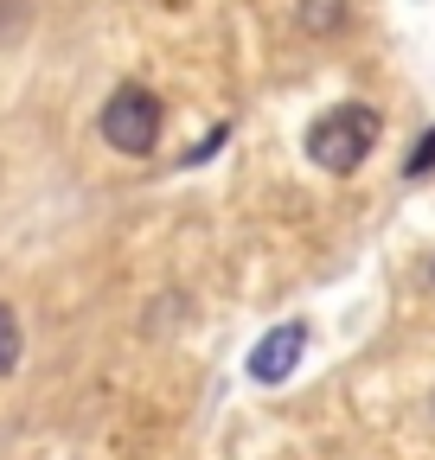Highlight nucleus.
I'll use <instances>...</instances> for the list:
<instances>
[{
	"label": "nucleus",
	"instance_id": "nucleus-1",
	"mask_svg": "<svg viewBox=\"0 0 435 460\" xmlns=\"http://www.w3.org/2000/svg\"><path fill=\"white\" fill-rule=\"evenodd\" d=\"M377 135H385V115H377L371 102H340V109H326L307 122V160L320 172H333V180H352V172L371 160Z\"/></svg>",
	"mask_w": 435,
	"mask_h": 460
},
{
	"label": "nucleus",
	"instance_id": "nucleus-2",
	"mask_svg": "<svg viewBox=\"0 0 435 460\" xmlns=\"http://www.w3.org/2000/svg\"><path fill=\"white\" fill-rule=\"evenodd\" d=\"M96 128H102V141L116 147V154L147 160V154H154V141H160V96H154L147 84H122L116 96L102 102Z\"/></svg>",
	"mask_w": 435,
	"mask_h": 460
},
{
	"label": "nucleus",
	"instance_id": "nucleus-3",
	"mask_svg": "<svg viewBox=\"0 0 435 460\" xmlns=\"http://www.w3.org/2000/svg\"><path fill=\"white\" fill-rule=\"evenodd\" d=\"M301 352H307V326H301V320L269 326V332L250 345V377H256V384H289L295 365H301Z\"/></svg>",
	"mask_w": 435,
	"mask_h": 460
},
{
	"label": "nucleus",
	"instance_id": "nucleus-4",
	"mask_svg": "<svg viewBox=\"0 0 435 460\" xmlns=\"http://www.w3.org/2000/svg\"><path fill=\"white\" fill-rule=\"evenodd\" d=\"M295 20H301V32H314V39H333V32L352 20V0H301Z\"/></svg>",
	"mask_w": 435,
	"mask_h": 460
},
{
	"label": "nucleus",
	"instance_id": "nucleus-5",
	"mask_svg": "<svg viewBox=\"0 0 435 460\" xmlns=\"http://www.w3.org/2000/svg\"><path fill=\"white\" fill-rule=\"evenodd\" d=\"M20 352H26V332H20V314L0 301V377H7L13 365H20Z\"/></svg>",
	"mask_w": 435,
	"mask_h": 460
},
{
	"label": "nucleus",
	"instance_id": "nucleus-6",
	"mask_svg": "<svg viewBox=\"0 0 435 460\" xmlns=\"http://www.w3.org/2000/svg\"><path fill=\"white\" fill-rule=\"evenodd\" d=\"M422 172H435V128L416 141V154L404 160V180H422Z\"/></svg>",
	"mask_w": 435,
	"mask_h": 460
},
{
	"label": "nucleus",
	"instance_id": "nucleus-7",
	"mask_svg": "<svg viewBox=\"0 0 435 460\" xmlns=\"http://www.w3.org/2000/svg\"><path fill=\"white\" fill-rule=\"evenodd\" d=\"M429 288H435V262H429Z\"/></svg>",
	"mask_w": 435,
	"mask_h": 460
},
{
	"label": "nucleus",
	"instance_id": "nucleus-8",
	"mask_svg": "<svg viewBox=\"0 0 435 460\" xmlns=\"http://www.w3.org/2000/svg\"><path fill=\"white\" fill-rule=\"evenodd\" d=\"M429 416H435V396H429Z\"/></svg>",
	"mask_w": 435,
	"mask_h": 460
}]
</instances>
